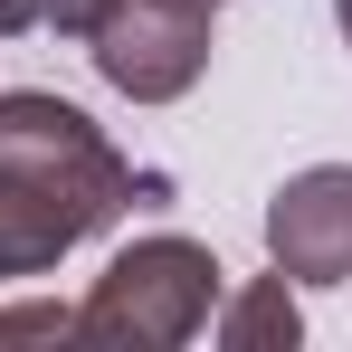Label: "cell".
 Returning <instances> with one entry per match:
<instances>
[{"label": "cell", "instance_id": "cell-3", "mask_svg": "<svg viewBox=\"0 0 352 352\" xmlns=\"http://www.w3.org/2000/svg\"><path fill=\"white\" fill-rule=\"evenodd\" d=\"M267 267L286 286H352V162H305L267 190Z\"/></svg>", "mask_w": 352, "mask_h": 352}, {"label": "cell", "instance_id": "cell-1", "mask_svg": "<svg viewBox=\"0 0 352 352\" xmlns=\"http://www.w3.org/2000/svg\"><path fill=\"white\" fill-rule=\"evenodd\" d=\"M229 267L181 229H153L105 257V276L76 295V343L86 352H181L210 333V305Z\"/></svg>", "mask_w": 352, "mask_h": 352}, {"label": "cell", "instance_id": "cell-6", "mask_svg": "<svg viewBox=\"0 0 352 352\" xmlns=\"http://www.w3.org/2000/svg\"><path fill=\"white\" fill-rule=\"evenodd\" d=\"M105 19V0H0V38H29V29H58V38H86Z\"/></svg>", "mask_w": 352, "mask_h": 352}, {"label": "cell", "instance_id": "cell-5", "mask_svg": "<svg viewBox=\"0 0 352 352\" xmlns=\"http://www.w3.org/2000/svg\"><path fill=\"white\" fill-rule=\"evenodd\" d=\"M210 343H219V352H295V343H305V305H295V286H286V276L219 286V305H210Z\"/></svg>", "mask_w": 352, "mask_h": 352}, {"label": "cell", "instance_id": "cell-2", "mask_svg": "<svg viewBox=\"0 0 352 352\" xmlns=\"http://www.w3.org/2000/svg\"><path fill=\"white\" fill-rule=\"evenodd\" d=\"M96 76L133 96V105H181L200 76H210V48H219V0H105V19L76 38Z\"/></svg>", "mask_w": 352, "mask_h": 352}, {"label": "cell", "instance_id": "cell-7", "mask_svg": "<svg viewBox=\"0 0 352 352\" xmlns=\"http://www.w3.org/2000/svg\"><path fill=\"white\" fill-rule=\"evenodd\" d=\"M0 343H76V305H58V295H10V305H0Z\"/></svg>", "mask_w": 352, "mask_h": 352}, {"label": "cell", "instance_id": "cell-8", "mask_svg": "<svg viewBox=\"0 0 352 352\" xmlns=\"http://www.w3.org/2000/svg\"><path fill=\"white\" fill-rule=\"evenodd\" d=\"M333 29H343V48H352V0H333Z\"/></svg>", "mask_w": 352, "mask_h": 352}, {"label": "cell", "instance_id": "cell-4", "mask_svg": "<svg viewBox=\"0 0 352 352\" xmlns=\"http://www.w3.org/2000/svg\"><path fill=\"white\" fill-rule=\"evenodd\" d=\"M86 238H105V219H96L67 181L29 172V162H0V286L48 276V267L76 257Z\"/></svg>", "mask_w": 352, "mask_h": 352}]
</instances>
